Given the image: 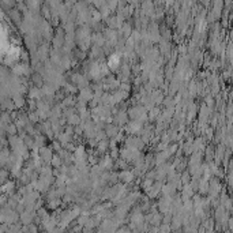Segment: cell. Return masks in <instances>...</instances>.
Wrapping results in <instances>:
<instances>
[{
  "label": "cell",
  "mask_w": 233,
  "mask_h": 233,
  "mask_svg": "<svg viewBox=\"0 0 233 233\" xmlns=\"http://www.w3.org/2000/svg\"><path fill=\"white\" fill-rule=\"evenodd\" d=\"M125 131L128 132V134H140L142 132L143 134V125H142V123L140 121H138V120H131V121H128V124L125 125Z\"/></svg>",
  "instance_id": "cell-1"
},
{
  "label": "cell",
  "mask_w": 233,
  "mask_h": 233,
  "mask_svg": "<svg viewBox=\"0 0 233 233\" xmlns=\"http://www.w3.org/2000/svg\"><path fill=\"white\" fill-rule=\"evenodd\" d=\"M40 157L44 162H52L53 154H52V147H41L40 149Z\"/></svg>",
  "instance_id": "cell-2"
},
{
  "label": "cell",
  "mask_w": 233,
  "mask_h": 233,
  "mask_svg": "<svg viewBox=\"0 0 233 233\" xmlns=\"http://www.w3.org/2000/svg\"><path fill=\"white\" fill-rule=\"evenodd\" d=\"M128 113L127 112H124V111H120L117 113V116L115 117V123H116V125H127L128 124Z\"/></svg>",
  "instance_id": "cell-3"
},
{
  "label": "cell",
  "mask_w": 233,
  "mask_h": 233,
  "mask_svg": "<svg viewBox=\"0 0 233 233\" xmlns=\"http://www.w3.org/2000/svg\"><path fill=\"white\" fill-rule=\"evenodd\" d=\"M117 177H119V180L123 181V183H131L132 177H134V173L127 171V169H124V171H121L120 173H119Z\"/></svg>",
  "instance_id": "cell-4"
},
{
  "label": "cell",
  "mask_w": 233,
  "mask_h": 233,
  "mask_svg": "<svg viewBox=\"0 0 233 233\" xmlns=\"http://www.w3.org/2000/svg\"><path fill=\"white\" fill-rule=\"evenodd\" d=\"M91 98H94L93 90H90V89H83V90H81V101L87 102V101H90Z\"/></svg>",
  "instance_id": "cell-5"
},
{
  "label": "cell",
  "mask_w": 233,
  "mask_h": 233,
  "mask_svg": "<svg viewBox=\"0 0 233 233\" xmlns=\"http://www.w3.org/2000/svg\"><path fill=\"white\" fill-rule=\"evenodd\" d=\"M33 211H30V210H26V211H23L22 213V215H21V219H22V222L25 223V225H30L31 221H33Z\"/></svg>",
  "instance_id": "cell-6"
},
{
  "label": "cell",
  "mask_w": 233,
  "mask_h": 233,
  "mask_svg": "<svg viewBox=\"0 0 233 233\" xmlns=\"http://www.w3.org/2000/svg\"><path fill=\"white\" fill-rule=\"evenodd\" d=\"M105 134H106V136H116V135L119 134V128H117V125H115V124H109V125H106V128H105Z\"/></svg>",
  "instance_id": "cell-7"
},
{
  "label": "cell",
  "mask_w": 233,
  "mask_h": 233,
  "mask_svg": "<svg viewBox=\"0 0 233 233\" xmlns=\"http://www.w3.org/2000/svg\"><path fill=\"white\" fill-rule=\"evenodd\" d=\"M67 123L70 125H81V123H82V119H81V116L79 115H72L70 116V117L67 119Z\"/></svg>",
  "instance_id": "cell-8"
},
{
  "label": "cell",
  "mask_w": 233,
  "mask_h": 233,
  "mask_svg": "<svg viewBox=\"0 0 233 233\" xmlns=\"http://www.w3.org/2000/svg\"><path fill=\"white\" fill-rule=\"evenodd\" d=\"M52 166L55 169H59V168H61V164H63V160H61V157L59 156V154H56V156H53V158H52Z\"/></svg>",
  "instance_id": "cell-9"
},
{
  "label": "cell",
  "mask_w": 233,
  "mask_h": 233,
  "mask_svg": "<svg viewBox=\"0 0 233 233\" xmlns=\"http://www.w3.org/2000/svg\"><path fill=\"white\" fill-rule=\"evenodd\" d=\"M12 101H14V104H15V106H17V108H21V106H23V104H25V100H23V97H22L21 94L14 96Z\"/></svg>",
  "instance_id": "cell-10"
},
{
  "label": "cell",
  "mask_w": 233,
  "mask_h": 233,
  "mask_svg": "<svg viewBox=\"0 0 233 233\" xmlns=\"http://www.w3.org/2000/svg\"><path fill=\"white\" fill-rule=\"evenodd\" d=\"M6 130H7V132H8V135H10V136H14V135L17 134L18 127L15 125V123H10V124L7 125V128H6Z\"/></svg>",
  "instance_id": "cell-11"
},
{
  "label": "cell",
  "mask_w": 233,
  "mask_h": 233,
  "mask_svg": "<svg viewBox=\"0 0 233 233\" xmlns=\"http://www.w3.org/2000/svg\"><path fill=\"white\" fill-rule=\"evenodd\" d=\"M10 15H11L12 19L17 22V23L21 21V14H19V11H18V10H12V11L10 12Z\"/></svg>",
  "instance_id": "cell-12"
},
{
  "label": "cell",
  "mask_w": 233,
  "mask_h": 233,
  "mask_svg": "<svg viewBox=\"0 0 233 233\" xmlns=\"http://www.w3.org/2000/svg\"><path fill=\"white\" fill-rule=\"evenodd\" d=\"M91 53H93V55H91L93 57H100V56L102 55V49L100 48V46H93V52Z\"/></svg>",
  "instance_id": "cell-13"
},
{
  "label": "cell",
  "mask_w": 233,
  "mask_h": 233,
  "mask_svg": "<svg viewBox=\"0 0 233 233\" xmlns=\"http://www.w3.org/2000/svg\"><path fill=\"white\" fill-rule=\"evenodd\" d=\"M158 115H160V109L158 108H154V109H152V111L149 112V119H150V120H154V119H156Z\"/></svg>",
  "instance_id": "cell-14"
},
{
  "label": "cell",
  "mask_w": 233,
  "mask_h": 233,
  "mask_svg": "<svg viewBox=\"0 0 233 233\" xmlns=\"http://www.w3.org/2000/svg\"><path fill=\"white\" fill-rule=\"evenodd\" d=\"M108 142H106V140H101V142H98V152H105L106 149H108Z\"/></svg>",
  "instance_id": "cell-15"
},
{
  "label": "cell",
  "mask_w": 233,
  "mask_h": 233,
  "mask_svg": "<svg viewBox=\"0 0 233 233\" xmlns=\"http://www.w3.org/2000/svg\"><path fill=\"white\" fill-rule=\"evenodd\" d=\"M52 150L60 152V150H61V143L59 142V140H53V142H52Z\"/></svg>",
  "instance_id": "cell-16"
},
{
  "label": "cell",
  "mask_w": 233,
  "mask_h": 233,
  "mask_svg": "<svg viewBox=\"0 0 233 233\" xmlns=\"http://www.w3.org/2000/svg\"><path fill=\"white\" fill-rule=\"evenodd\" d=\"M164 149H166V143H160L158 144V150H164Z\"/></svg>",
  "instance_id": "cell-17"
},
{
  "label": "cell",
  "mask_w": 233,
  "mask_h": 233,
  "mask_svg": "<svg viewBox=\"0 0 233 233\" xmlns=\"http://www.w3.org/2000/svg\"><path fill=\"white\" fill-rule=\"evenodd\" d=\"M42 233H52V232H49V231H44Z\"/></svg>",
  "instance_id": "cell-18"
}]
</instances>
